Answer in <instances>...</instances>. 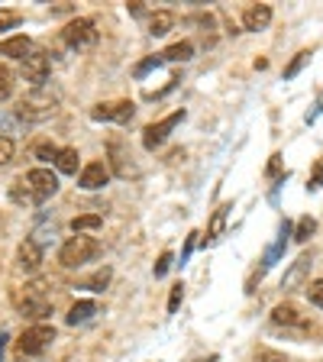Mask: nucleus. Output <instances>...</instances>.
Returning a JSON list of instances; mask_svg holds the SVG:
<instances>
[{"label":"nucleus","mask_w":323,"mask_h":362,"mask_svg":"<svg viewBox=\"0 0 323 362\" xmlns=\"http://www.w3.org/2000/svg\"><path fill=\"white\" fill-rule=\"evenodd\" d=\"M55 191H59V178L49 168H33V172H26L23 178L13 181L10 197L16 204H45Z\"/></svg>","instance_id":"f257e3e1"},{"label":"nucleus","mask_w":323,"mask_h":362,"mask_svg":"<svg viewBox=\"0 0 323 362\" xmlns=\"http://www.w3.org/2000/svg\"><path fill=\"white\" fill-rule=\"evenodd\" d=\"M13 304L23 317H30V320H42V317L52 314V298L45 291V281H33V285L20 288L13 294Z\"/></svg>","instance_id":"f03ea898"},{"label":"nucleus","mask_w":323,"mask_h":362,"mask_svg":"<svg viewBox=\"0 0 323 362\" xmlns=\"http://www.w3.org/2000/svg\"><path fill=\"white\" fill-rule=\"evenodd\" d=\"M98 252H100V243L94 240V236H71V240L61 246L59 262L65 265V269H78V265L90 262Z\"/></svg>","instance_id":"7ed1b4c3"},{"label":"nucleus","mask_w":323,"mask_h":362,"mask_svg":"<svg viewBox=\"0 0 323 362\" xmlns=\"http://www.w3.org/2000/svg\"><path fill=\"white\" fill-rule=\"evenodd\" d=\"M55 104H59V98H52V94H42V90H33L30 98L16 107V117H20V120H26V123L49 120V117L55 113Z\"/></svg>","instance_id":"20e7f679"},{"label":"nucleus","mask_w":323,"mask_h":362,"mask_svg":"<svg viewBox=\"0 0 323 362\" xmlns=\"http://www.w3.org/2000/svg\"><path fill=\"white\" fill-rule=\"evenodd\" d=\"M55 339V330L52 327H45V324H39V327H30V330L20 337V343H16V349H20V356H39L49 343Z\"/></svg>","instance_id":"39448f33"},{"label":"nucleus","mask_w":323,"mask_h":362,"mask_svg":"<svg viewBox=\"0 0 323 362\" xmlns=\"http://www.w3.org/2000/svg\"><path fill=\"white\" fill-rule=\"evenodd\" d=\"M61 39H65V45H71V49H84V45L98 42V30H94V23L90 20H75V23H68L65 26Z\"/></svg>","instance_id":"423d86ee"},{"label":"nucleus","mask_w":323,"mask_h":362,"mask_svg":"<svg viewBox=\"0 0 323 362\" xmlns=\"http://www.w3.org/2000/svg\"><path fill=\"white\" fill-rule=\"evenodd\" d=\"M184 120V110H175L172 117H165L162 123H152V127H146V133H143V146L146 149H155V146H162L168 139V133H172L178 123Z\"/></svg>","instance_id":"0eeeda50"},{"label":"nucleus","mask_w":323,"mask_h":362,"mask_svg":"<svg viewBox=\"0 0 323 362\" xmlns=\"http://www.w3.org/2000/svg\"><path fill=\"white\" fill-rule=\"evenodd\" d=\"M49 68H52V65H49V55L33 49V55H26V59H23V78H26L30 84H36V88H42L45 78H49Z\"/></svg>","instance_id":"6e6552de"},{"label":"nucleus","mask_w":323,"mask_h":362,"mask_svg":"<svg viewBox=\"0 0 323 362\" xmlns=\"http://www.w3.org/2000/svg\"><path fill=\"white\" fill-rule=\"evenodd\" d=\"M133 113H136V107L129 104V100H110V104H100V107H94V120H113V123H129L133 120Z\"/></svg>","instance_id":"1a4fd4ad"},{"label":"nucleus","mask_w":323,"mask_h":362,"mask_svg":"<svg viewBox=\"0 0 323 362\" xmlns=\"http://www.w3.org/2000/svg\"><path fill=\"white\" fill-rule=\"evenodd\" d=\"M107 181H110V168H107L104 162H90V165L81 172L78 185H81L84 191H98V188H104Z\"/></svg>","instance_id":"9d476101"},{"label":"nucleus","mask_w":323,"mask_h":362,"mask_svg":"<svg viewBox=\"0 0 323 362\" xmlns=\"http://www.w3.org/2000/svg\"><path fill=\"white\" fill-rule=\"evenodd\" d=\"M310 265H314V262H310V256H301L298 262L291 265V269L285 272V279H281V288H301L304 279L310 275Z\"/></svg>","instance_id":"9b49d317"},{"label":"nucleus","mask_w":323,"mask_h":362,"mask_svg":"<svg viewBox=\"0 0 323 362\" xmlns=\"http://www.w3.org/2000/svg\"><path fill=\"white\" fill-rule=\"evenodd\" d=\"M271 320L278 327H307V317L301 314L298 308H291V304H281V308H275V314H271Z\"/></svg>","instance_id":"f8f14e48"},{"label":"nucleus","mask_w":323,"mask_h":362,"mask_svg":"<svg viewBox=\"0 0 323 362\" xmlns=\"http://www.w3.org/2000/svg\"><path fill=\"white\" fill-rule=\"evenodd\" d=\"M271 23V7H265V4H259V7H249L246 13H242V26L246 30H265Z\"/></svg>","instance_id":"ddd939ff"},{"label":"nucleus","mask_w":323,"mask_h":362,"mask_svg":"<svg viewBox=\"0 0 323 362\" xmlns=\"http://www.w3.org/2000/svg\"><path fill=\"white\" fill-rule=\"evenodd\" d=\"M0 55L23 62L26 55H33V42L26 36H13V39H7V42H0Z\"/></svg>","instance_id":"4468645a"},{"label":"nucleus","mask_w":323,"mask_h":362,"mask_svg":"<svg viewBox=\"0 0 323 362\" xmlns=\"http://www.w3.org/2000/svg\"><path fill=\"white\" fill-rule=\"evenodd\" d=\"M20 265L26 272H36L39 265H42V246H39L36 240H26L20 246Z\"/></svg>","instance_id":"2eb2a0df"},{"label":"nucleus","mask_w":323,"mask_h":362,"mask_svg":"<svg viewBox=\"0 0 323 362\" xmlns=\"http://www.w3.org/2000/svg\"><path fill=\"white\" fill-rule=\"evenodd\" d=\"M226 217H230V207H217V211H213V217H211V223H207V240H220V236H223V230H226Z\"/></svg>","instance_id":"dca6fc26"},{"label":"nucleus","mask_w":323,"mask_h":362,"mask_svg":"<svg viewBox=\"0 0 323 362\" xmlns=\"http://www.w3.org/2000/svg\"><path fill=\"white\" fill-rule=\"evenodd\" d=\"M94 314H98V304L94 301H78L75 308L68 310V324L78 327V324H84V320H90Z\"/></svg>","instance_id":"f3484780"},{"label":"nucleus","mask_w":323,"mask_h":362,"mask_svg":"<svg viewBox=\"0 0 323 362\" xmlns=\"http://www.w3.org/2000/svg\"><path fill=\"white\" fill-rule=\"evenodd\" d=\"M191 55H194V45L191 42H175V45H168L165 52H162V59L165 62H188Z\"/></svg>","instance_id":"a211bd4d"},{"label":"nucleus","mask_w":323,"mask_h":362,"mask_svg":"<svg viewBox=\"0 0 323 362\" xmlns=\"http://www.w3.org/2000/svg\"><path fill=\"white\" fill-rule=\"evenodd\" d=\"M172 23H175V16L168 13V10H158V13L149 20V33L152 36H165V33L172 30Z\"/></svg>","instance_id":"6ab92c4d"},{"label":"nucleus","mask_w":323,"mask_h":362,"mask_svg":"<svg viewBox=\"0 0 323 362\" xmlns=\"http://www.w3.org/2000/svg\"><path fill=\"white\" fill-rule=\"evenodd\" d=\"M59 172L65 175H75L78 172V149H59V158H55Z\"/></svg>","instance_id":"aec40b11"},{"label":"nucleus","mask_w":323,"mask_h":362,"mask_svg":"<svg viewBox=\"0 0 323 362\" xmlns=\"http://www.w3.org/2000/svg\"><path fill=\"white\" fill-rule=\"evenodd\" d=\"M288 233H291V226L285 223V226H281V236H278V243H275V246H271L269 252H265V259H262V272H265V269H271V265H275V259H278L281 252H285V236H288Z\"/></svg>","instance_id":"412c9836"},{"label":"nucleus","mask_w":323,"mask_h":362,"mask_svg":"<svg viewBox=\"0 0 323 362\" xmlns=\"http://www.w3.org/2000/svg\"><path fill=\"white\" fill-rule=\"evenodd\" d=\"M100 223H104V217H100V214H84V217L71 220V230H75V233H88V230H98Z\"/></svg>","instance_id":"4be33fe9"},{"label":"nucleus","mask_w":323,"mask_h":362,"mask_svg":"<svg viewBox=\"0 0 323 362\" xmlns=\"http://www.w3.org/2000/svg\"><path fill=\"white\" fill-rule=\"evenodd\" d=\"M314 230H317V220L314 217H301V220H298V226H294V240H298V243H307Z\"/></svg>","instance_id":"5701e85b"},{"label":"nucleus","mask_w":323,"mask_h":362,"mask_svg":"<svg viewBox=\"0 0 323 362\" xmlns=\"http://www.w3.org/2000/svg\"><path fill=\"white\" fill-rule=\"evenodd\" d=\"M107 281H110V269H100L98 275H90V279L84 281V288H90V291H104Z\"/></svg>","instance_id":"b1692460"},{"label":"nucleus","mask_w":323,"mask_h":362,"mask_svg":"<svg viewBox=\"0 0 323 362\" xmlns=\"http://www.w3.org/2000/svg\"><path fill=\"white\" fill-rule=\"evenodd\" d=\"M307 62H310V52H298V55H294V62H291V65L285 68V78H294V75H298V71H301L304 65H307Z\"/></svg>","instance_id":"393cba45"},{"label":"nucleus","mask_w":323,"mask_h":362,"mask_svg":"<svg viewBox=\"0 0 323 362\" xmlns=\"http://www.w3.org/2000/svg\"><path fill=\"white\" fill-rule=\"evenodd\" d=\"M16 23H20V13H16V10H0V33L13 30Z\"/></svg>","instance_id":"a878e982"},{"label":"nucleus","mask_w":323,"mask_h":362,"mask_svg":"<svg viewBox=\"0 0 323 362\" xmlns=\"http://www.w3.org/2000/svg\"><path fill=\"white\" fill-rule=\"evenodd\" d=\"M13 158V139L10 136H0V165H7Z\"/></svg>","instance_id":"bb28decb"},{"label":"nucleus","mask_w":323,"mask_h":362,"mask_svg":"<svg viewBox=\"0 0 323 362\" xmlns=\"http://www.w3.org/2000/svg\"><path fill=\"white\" fill-rule=\"evenodd\" d=\"M36 158H42V162H55V158H59V149L49 146V143H39L36 146Z\"/></svg>","instance_id":"cd10ccee"},{"label":"nucleus","mask_w":323,"mask_h":362,"mask_svg":"<svg viewBox=\"0 0 323 362\" xmlns=\"http://www.w3.org/2000/svg\"><path fill=\"white\" fill-rule=\"evenodd\" d=\"M162 62H165V59H162V55H152V59L139 62V65H136V78H143L146 71H152V68H158V65H162Z\"/></svg>","instance_id":"c85d7f7f"},{"label":"nucleus","mask_w":323,"mask_h":362,"mask_svg":"<svg viewBox=\"0 0 323 362\" xmlns=\"http://www.w3.org/2000/svg\"><path fill=\"white\" fill-rule=\"evenodd\" d=\"M307 188L310 191H317V188H323V158L314 165V172H310V181H307Z\"/></svg>","instance_id":"c756f323"},{"label":"nucleus","mask_w":323,"mask_h":362,"mask_svg":"<svg viewBox=\"0 0 323 362\" xmlns=\"http://www.w3.org/2000/svg\"><path fill=\"white\" fill-rule=\"evenodd\" d=\"M307 298H310V304L323 308V279H320V281H314V285L307 288Z\"/></svg>","instance_id":"7c9ffc66"},{"label":"nucleus","mask_w":323,"mask_h":362,"mask_svg":"<svg viewBox=\"0 0 323 362\" xmlns=\"http://www.w3.org/2000/svg\"><path fill=\"white\" fill-rule=\"evenodd\" d=\"M10 90H13V84H10V71L7 68H0V100H7Z\"/></svg>","instance_id":"2f4dec72"},{"label":"nucleus","mask_w":323,"mask_h":362,"mask_svg":"<svg viewBox=\"0 0 323 362\" xmlns=\"http://www.w3.org/2000/svg\"><path fill=\"white\" fill-rule=\"evenodd\" d=\"M181 298H184V288H181V285H175V288H172V298H168V314H175V310H178Z\"/></svg>","instance_id":"473e14b6"},{"label":"nucleus","mask_w":323,"mask_h":362,"mask_svg":"<svg viewBox=\"0 0 323 362\" xmlns=\"http://www.w3.org/2000/svg\"><path fill=\"white\" fill-rule=\"evenodd\" d=\"M168 269H172V252H162V259L155 262V279H162Z\"/></svg>","instance_id":"72a5a7b5"},{"label":"nucleus","mask_w":323,"mask_h":362,"mask_svg":"<svg viewBox=\"0 0 323 362\" xmlns=\"http://www.w3.org/2000/svg\"><path fill=\"white\" fill-rule=\"evenodd\" d=\"M20 117H13V113H0V127H4V129H16V127H20Z\"/></svg>","instance_id":"f704fd0d"},{"label":"nucleus","mask_w":323,"mask_h":362,"mask_svg":"<svg viewBox=\"0 0 323 362\" xmlns=\"http://www.w3.org/2000/svg\"><path fill=\"white\" fill-rule=\"evenodd\" d=\"M281 172V156H271V162H269V175H278Z\"/></svg>","instance_id":"c9c22d12"},{"label":"nucleus","mask_w":323,"mask_h":362,"mask_svg":"<svg viewBox=\"0 0 323 362\" xmlns=\"http://www.w3.org/2000/svg\"><path fill=\"white\" fill-rule=\"evenodd\" d=\"M4 346H7V333H0V356H4Z\"/></svg>","instance_id":"e433bc0d"}]
</instances>
